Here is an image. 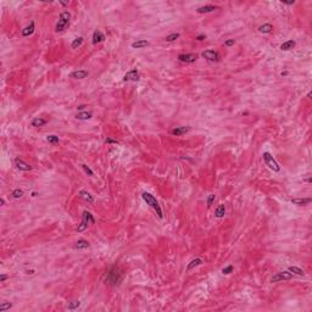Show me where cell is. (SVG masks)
<instances>
[{"mask_svg": "<svg viewBox=\"0 0 312 312\" xmlns=\"http://www.w3.org/2000/svg\"><path fill=\"white\" fill-rule=\"evenodd\" d=\"M11 195H12V197H14V199H20V197H23V190H22V189H18V188H17V189H15V190L12 192V194H11Z\"/></svg>", "mask_w": 312, "mask_h": 312, "instance_id": "cell-30", "label": "cell"}, {"mask_svg": "<svg viewBox=\"0 0 312 312\" xmlns=\"http://www.w3.org/2000/svg\"><path fill=\"white\" fill-rule=\"evenodd\" d=\"M33 32H34V22L32 21L27 27H25V28L22 29V32L21 33H22L23 37H29L31 34H33Z\"/></svg>", "mask_w": 312, "mask_h": 312, "instance_id": "cell-20", "label": "cell"}, {"mask_svg": "<svg viewBox=\"0 0 312 312\" xmlns=\"http://www.w3.org/2000/svg\"><path fill=\"white\" fill-rule=\"evenodd\" d=\"M234 43H235L234 39H228V40L224 42V45H226V47H232V45H234Z\"/></svg>", "mask_w": 312, "mask_h": 312, "instance_id": "cell-36", "label": "cell"}, {"mask_svg": "<svg viewBox=\"0 0 312 312\" xmlns=\"http://www.w3.org/2000/svg\"><path fill=\"white\" fill-rule=\"evenodd\" d=\"M82 168H83V171H84V172H85V173H87L88 176H90V177H92V176H94V172H93V171H92V170H90V168H89V167H88L87 165L83 164L82 165Z\"/></svg>", "mask_w": 312, "mask_h": 312, "instance_id": "cell-33", "label": "cell"}, {"mask_svg": "<svg viewBox=\"0 0 312 312\" xmlns=\"http://www.w3.org/2000/svg\"><path fill=\"white\" fill-rule=\"evenodd\" d=\"M233 272V266L230 265V266H227V267H224L223 269H222V273L223 274H229V273H232Z\"/></svg>", "mask_w": 312, "mask_h": 312, "instance_id": "cell-34", "label": "cell"}, {"mask_svg": "<svg viewBox=\"0 0 312 312\" xmlns=\"http://www.w3.org/2000/svg\"><path fill=\"white\" fill-rule=\"evenodd\" d=\"M293 278V273L289 272V271H283V272H278L276 273L272 278H271V282L272 283H277V282H282V280H289Z\"/></svg>", "mask_w": 312, "mask_h": 312, "instance_id": "cell-6", "label": "cell"}, {"mask_svg": "<svg viewBox=\"0 0 312 312\" xmlns=\"http://www.w3.org/2000/svg\"><path fill=\"white\" fill-rule=\"evenodd\" d=\"M81 305V302L79 301H72V302H68V305H67V307L70 309V310H75V309H77L78 306Z\"/></svg>", "mask_w": 312, "mask_h": 312, "instance_id": "cell-32", "label": "cell"}, {"mask_svg": "<svg viewBox=\"0 0 312 312\" xmlns=\"http://www.w3.org/2000/svg\"><path fill=\"white\" fill-rule=\"evenodd\" d=\"M280 75H282V76H287V75H288V71H284V72H282Z\"/></svg>", "mask_w": 312, "mask_h": 312, "instance_id": "cell-42", "label": "cell"}, {"mask_svg": "<svg viewBox=\"0 0 312 312\" xmlns=\"http://www.w3.org/2000/svg\"><path fill=\"white\" fill-rule=\"evenodd\" d=\"M148 45L149 42L148 40H144V39H140V40H137V42L132 43V48L133 49H143V48H145Z\"/></svg>", "mask_w": 312, "mask_h": 312, "instance_id": "cell-18", "label": "cell"}, {"mask_svg": "<svg viewBox=\"0 0 312 312\" xmlns=\"http://www.w3.org/2000/svg\"><path fill=\"white\" fill-rule=\"evenodd\" d=\"M179 35H181L179 33H171V34H168V35L166 37V42H170V43H171V42H174L176 39L179 38Z\"/></svg>", "mask_w": 312, "mask_h": 312, "instance_id": "cell-29", "label": "cell"}, {"mask_svg": "<svg viewBox=\"0 0 312 312\" xmlns=\"http://www.w3.org/2000/svg\"><path fill=\"white\" fill-rule=\"evenodd\" d=\"M311 97H312V93H311V92H309V93H307V98L311 99Z\"/></svg>", "mask_w": 312, "mask_h": 312, "instance_id": "cell-44", "label": "cell"}, {"mask_svg": "<svg viewBox=\"0 0 312 312\" xmlns=\"http://www.w3.org/2000/svg\"><path fill=\"white\" fill-rule=\"evenodd\" d=\"M215 201V195H210V197H207V207H211V205H212V202Z\"/></svg>", "mask_w": 312, "mask_h": 312, "instance_id": "cell-35", "label": "cell"}, {"mask_svg": "<svg viewBox=\"0 0 312 312\" xmlns=\"http://www.w3.org/2000/svg\"><path fill=\"white\" fill-rule=\"evenodd\" d=\"M32 197H37V193H35V192H33V193H32Z\"/></svg>", "mask_w": 312, "mask_h": 312, "instance_id": "cell-46", "label": "cell"}, {"mask_svg": "<svg viewBox=\"0 0 312 312\" xmlns=\"http://www.w3.org/2000/svg\"><path fill=\"white\" fill-rule=\"evenodd\" d=\"M189 131H190L189 127H176V128L172 131V134L176 135V137H179V135H183V134L188 133Z\"/></svg>", "mask_w": 312, "mask_h": 312, "instance_id": "cell-21", "label": "cell"}, {"mask_svg": "<svg viewBox=\"0 0 312 312\" xmlns=\"http://www.w3.org/2000/svg\"><path fill=\"white\" fill-rule=\"evenodd\" d=\"M262 157H263V161L266 162V165L272 170V171H274V172H279L280 171V166L278 165V162L273 159V156L269 154V152H263L262 154Z\"/></svg>", "mask_w": 312, "mask_h": 312, "instance_id": "cell-5", "label": "cell"}, {"mask_svg": "<svg viewBox=\"0 0 312 312\" xmlns=\"http://www.w3.org/2000/svg\"><path fill=\"white\" fill-rule=\"evenodd\" d=\"M218 7L217 6H214V5H205V6H201V7H197V14H209V12H214L216 11Z\"/></svg>", "mask_w": 312, "mask_h": 312, "instance_id": "cell-12", "label": "cell"}, {"mask_svg": "<svg viewBox=\"0 0 312 312\" xmlns=\"http://www.w3.org/2000/svg\"><path fill=\"white\" fill-rule=\"evenodd\" d=\"M201 55H202L204 59H206V60H209V61H212V62L219 60V55H218V52H216L215 50H205Z\"/></svg>", "mask_w": 312, "mask_h": 312, "instance_id": "cell-8", "label": "cell"}, {"mask_svg": "<svg viewBox=\"0 0 312 312\" xmlns=\"http://www.w3.org/2000/svg\"><path fill=\"white\" fill-rule=\"evenodd\" d=\"M142 197H143V200L147 202V205H149L151 209H154V210H155V212H156V215H157V217H159V218H162V217H164L162 210H161V206L159 205V202H157L156 197H154V195H151L150 193H147V192H144V193L142 194Z\"/></svg>", "mask_w": 312, "mask_h": 312, "instance_id": "cell-1", "label": "cell"}, {"mask_svg": "<svg viewBox=\"0 0 312 312\" xmlns=\"http://www.w3.org/2000/svg\"><path fill=\"white\" fill-rule=\"evenodd\" d=\"M84 107H85V106H84V105H79V106H78V110H83V109H84Z\"/></svg>", "mask_w": 312, "mask_h": 312, "instance_id": "cell-43", "label": "cell"}, {"mask_svg": "<svg viewBox=\"0 0 312 312\" xmlns=\"http://www.w3.org/2000/svg\"><path fill=\"white\" fill-rule=\"evenodd\" d=\"M295 40H293V39H290V40H287V42H284L282 45L279 47V49L282 51H289V50H292L294 47H295Z\"/></svg>", "mask_w": 312, "mask_h": 312, "instance_id": "cell-15", "label": "cell"}, {"mask_svg": "<svg viewBox=\"0 0 312 312\" xmlns=\"http://www.w3.org/2000/svg\"><path fill=\"white\" fill-rule=\"evenodd\" d=\"M226 215V206L224 205H219L217 209H216V211H215V216L217 217V218H221V217H223Z\"/></svg>", "mask_w": 312, "mask_h": 312, "instance_id": "cell-25", "label": "cell"}, {"mask_svg": "<svg viewBox=\"0 0 312 312\" xmlns=\"http://www.w3.org/2000/svg\"><path fill=\"white\" fill-rule=\"evenodd\" d=\"M283 4H285V5H293V4H295V1H282Z\"/></svg>", "mask_w": 312, "mask_h": 312, "instance_id": "cell-40", "label": "cell"}, {"mask_svg": "<svg viewBox=\"0 0 312 312\" xmlns=\"http://www.w3.org/2000/svg\"><path fill=\"white\" fill-rule=\"evenodd\" d=\"M104 40H105V35H104V33L102 32L95 31V32L93 33V44H94V45H97V44L104 42Z\"/></svg>", "mask_w": 312, "mask_h": 312, "instance_id": "cell-14", "label": "cell"}, {"mask_svg": "<svg viewBox=\"0 0 312 312\" xmlns=\"http://www.w3.org/2000/svg\"><path fill=\"white\" fill-rule=\"evenodd\" d=\"M7 278H9V276H6V274H1V276H0V282L2 283V282H5Z\"/></svg>", "mask_w": 312, "mask_h": 312, "instance_id": "cell-39", "label": "cell"}, {"mask_svg": "<svg viewBox=\"0 0 312 312\" xmlns=\"http://www.w3.org/2000/svg\"><path fill=\"white\" fill-rule=\"evenodd\" d=\"M197 59V54H181V55H178V60L182 61V62H185V64L195 62Z\"/></svg>", "mask_w": 312, "mask_h": 312, "instance_id": "cell-9", "label": "cell"}, {"mask_svg": "<svg viewBox=\"0 0 312 312\" xmlns=\"http://www.w3.org/2000/svg\"><path fill=\"white\" fill-rule=\"evenodd\" d=\"M202 263H204V261H202L201 259L197 257V259H194V260H192V261L189 262V265L187 266V271H192L193 268H195V267L200 266V265H202Z\"/></svg>", "mask_w": 312, "mask_h": 312, "instance_id": "cell-22", "label": "cell"}, {"mask_svg": "<svg viewBox=\"0 0 312 312\" xmlns=\"http://www.w3.org/2000/svg\"><path fill=\"white\" fill-rule=\"evenodd\" d=\"M92 117H93V114H92V112H87V111H84V112H79V114H77V115H76V118H77V120H82V121L90 120Z\"/></svg>", "mask_w": 312, "mask_h": 312, "instance_id": "cell-24", "label": "cell"}, {"mask_svg": "<svg viewBox=\"0 0 312 312\" xmlns=\"http://www.w3.org/2000/svg\"><path fill=\"white\" fill-rule=\"evenodd\" d=\"M139 79H140V76H139V72L137 70H131L123 76L124 82H138Z\"/></svg>", "mask_w": 312, "mask_h": 312, "instance_id": "cell-7", "label": "cell"}, {"mask_svg": "<svg viewBox=\"0 0 312 312\" xmlns=\"http://www.w3.org/2000/svg\"><path fill=\"white\" fill-rule=\"evenodd\" d=\"M83 44V38L82 37H78V38H76L73 42H72V44H71V48L72 49H78L81 45Z\"/></svg>", "mask_w": 312, "mask_h": 312, "instance_id": "cell-27", "label": "cell"}, {"mask_svg": "<svg viewBox=\"0 0 312 312\" xmlns=\"http://www.w3.org/2000/svg\"><path fill=\"white\" fill-rule=\"evenodd\" d=\"M44 124H47V121H45L44 118H42V117H35V118H33L32 122H31V126H32V127H35V128L43 127Z\"/></svg>", "mask_w": 312, "mask_h": 312, "instance_id": "cell-17", "label": "cell"}, {"mask_svg": "<svg viewBox=\"0 0 312 312\" xmlns=\"http://www.w3.org/2000/svg\"><path fill=\"white\" fill-rule=\"evenodd\" d=\"M12 307V304H10V302H1V305H0V311L4 312L6 311V310H10Z\"/></svg>", "mask_w": 312, "mask_h": 312, "instance_id": "cell-31", "label": "cell"}, {"mask_svg": "<svg viewBox=\"0 0 312 312\" xmlns=\"http://www.w3.org/2000/svg\"><path fill=\"white\" fill-rule=\"evenodd\" d=\"M47 142L50 143V144H57L59 142H60V139H59V137L57 135H55V134H50L47 137Z\"/></svg>", "mask_w": 312, "mask_h": 312, "instance_id": "cell-28", "label": "cell"}, {"mask_svg": "<svg viewBox=\"0 0 312 312\" xmlns=\"http://www.w3.org/2000/svg\"><path fill=\"white\" fill-rule=\"evenodd\" d=\"M292 202L297 206H305L311 202V199L310 197H295V199H292Z\"/></svg>", "mask_w": 312, "mask_h": 312, "instance_id": "cell-13", "label": "cell"}, {"mask_svg": "<svg viewBox=\"0 0 312 312\" xmlns=\"http://www.w3.org/2000/svg\"><path fill=\"white\" fill-rule=\"evenodd\" d=\"M105 143H106V144H117L118 142H117V140H114V139L107 138V139H105Z\"/></svg>", "mask_w": 312, "mask_h": 312, "instance_id": "cell-37", "label": "cell"}, {"mask_svg": "<svg viewBox=\"0 0 312 312\" xmlns=\"http://www.w3.org/2000/svg\"><path fill=\"white\" fill-rule=\"evenodd\" d=\"M15 166H16L20 171H25V172L32 170V166H29L27 162H25V161H23L22 159H20V157H16V159H15Z\"/></svg>", "mask_w": 312, "mask_h": 312, "instance_id": "cell-10", "label": "cell"}, {"mask_svg": "<svg viewBox=\"0 0 312 312\" xmlns=\"http://www.w3.org/2000/svg\"><path fill=\"white\" fill-rule=\"evenodd\" d=\"M27 273H28V274H33V273H34V271H33V269L32 271H27Z\"/></svg>", "mask_w": 312, "mask_h": 312, "instance_id": "cell-45", "label": "cell"}, {"mask_svg": "<svg viewBox=\"0 0 312 312\" xmlns=\"http://www.w3.org/2000/svg\"><path fill=\"white\" fill-rule=\"evenodd\" d=\"M288 271L292 272L293 274H296V276H304V274H305V272H304L300 267H296V266H290V267L288 268Z\"/></svg>", "mask_w": 312, "mask_h": 312, "instance_id": "cell-26", "label": "cell"}, {"mask_svg": "<svg viewBox=\"0 0 312 312\" xmlns=\"http://www.w3.org/2000/svg\"><path fill=\"white\" fill-rule=\"evenodd\" d=\"M78 195H79L81 199H83L84 201H87V202H89V204L94 202V197H93V195H92L90 193H88L87 190H81Z\"/></svg>", "mask_w": 312, "mask_h": 312, "instance_id": "cell-16", "label": "cell"}, {"mask_svg": "<svg viewBox=\"0 0 312 312\" xmlns=\"http://www.w3.org/2000/svg\"><path fill=\"white\" fill-rule=\"evenodd\" d=\"M204 39H206V35H205V34H200V35H197V40H199V42L204 40Z\"/></svg>", "mask_w": 312, "mask_h": 312, "instance_id": "cell-38", "label": "cell"}, {"mask_svg": "<svg viewBox=\"0 0 312 312\" xmlns=\"http://www.w3.org/2000/svg\"><path fill=\"white\" fill-rule=\"evenodd\" d=\"M88 75H89V72L87 70H77V71L71 72L70 77L73 78V79H83V78L88 77Z\"/></svg>", "mask_w": 312, "mask_h": 312, "instance_id": "cell-11", "label": "cell"}, {"mask_svg": "<svg viewBox=\"0 0 312 312\" xmlns=\"http://www.w3.org/2000/svg\"><path fill=\"white\" fill-rule=\"evenodd\" d=\"M122 278H123L122 271H121L118 267H112V268L109 271V273H107L106 280H107L110 284L116 285V284H118V283L122 280Z\"/></svg>", "mask_w": 312, "mask_h": 312, "instance_id": "cell-2", "label": "cell"}, {"mask_svg": "<svg viewBox=\"0 0 312 312\" xmlns=\"http://www.w3.org/2000/svg\"><path fill=\"white\" fill-rule=\"evenodd\" d=\"M259 32L263 33V34H268V33L273 32V26L269 23H263L259 27Z\"/></svg>", "mask_w": 312, "mask_h": 312, "instance_id": "cell-19", "label": "cell"}, {"mask_svg": "<svg viewBox=\"0 0 312 312\" xmlns=\"http://www.w3.org/2000/svg\"><path fill=\"white\" fill-rule=\"evenodd\" d=\"M89 223H92V224H94V223H95V219H94L93 215L90 214L89 211H83L82 222H81V224L78 226L77 232H78V233H82V232H84V230L88 228Z\"/></svg>", "mask_w": 312, "mask_h": 312, "instance_id": "cell-4", "label": "cell"}, {"mask_svg": "<svg viewBox=\"0 0 312 312\" xmlns=\"http://www.w3.org/2000/svg\"><path fill=\"white\" fill-rule=\"evenodd\" d=\"M75 249H78V250H81V249H87V247H89V243L85 240V239H79L78 242H76V244L73 245Z\"/></svg>", "mask_w": 312, "mask_h": 312, "instance_id": "cell-23", "label": "cell"}, {"mask_svg": "<svg viewBox=\"0 0 312 312\" xmlns=\"http://www.w3.org/2000/svg\"><path fill=\"white\" fill-rule=\"evenodd\" d=\"M70 18H71V14L68 11H62L60 14V17H59V21L56 23V27H55V31L59 32H62L67 28V26L70 25Z\"/></svg>", "mask_w": 312, "mask_h": 312, "instance_id": "cell-3", "label": "cell"}, {"mask_svg": "<svg viewBox=\"0 0 312 312\" xmlns=\"http://www.w3.org/2000/svg\"><path fill=\"white\" fill-rule=\"evenodd\" d=\"M0 204H1V206H4V204H5V200H4V199H0Z\"/></svg>", "mask_w": 312, "mask_h": 312, "instance_id": "cell-41", "label": "cell"}]
</instances>
